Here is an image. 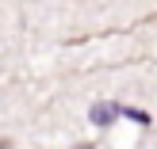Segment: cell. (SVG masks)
Instances as JSON below:
<instances>
[{
  "instance_id": "obj_3",
  "label": "cell",
  "mask_w": 157,
  "mask_h": 149,
  "mask_svg": "<svg viewBox=\"0 0 157 149\" xmlns=\"http://www.w3.org/2000/svg\"><path fill=\"white\" fill-rule=\"evenodd\" d=\"M77 149H92V145H77Z\"/></svg>"
},
{
  "instance_id": "obj_2",
  "label": "cell",
  "mask_w": 157,
  "mask_h": 149,
  "mask_svg": "<svg viewBox=\"0 0 157 149\" xmlns=\"http://www.w3.org/2000/svg\"><path fill=\"white\" fill-rule=\"evenodd\" d=\"M0 149H12V142H8V138H0Z\"/></svg>"
},
{
  "instance_id": "obj_1",
  "label": "cell",
  "mask_w": 157,
  "mask_h": 149,
  "mask_svg": "<svg viewBox=\"0 0 157 149\" xmlns=\"http://www.w3.org/2000/svg\"><path fill=\"white\" fill-rule=\"evenodd\" d=\"M115 115H119V107H115V103H96V107H92V119H96L100 126H107Z\"/></svg>"
}]
</instances>
